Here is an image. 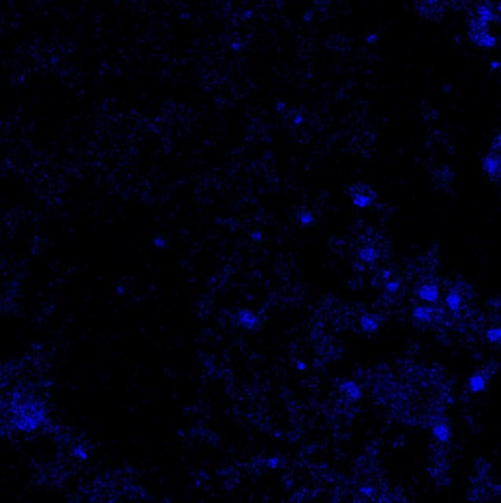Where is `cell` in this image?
I'll return each instance as SVG.
<instances>
[{"label":"cell","instance_id":"6da1fadb","mask_svg":"<svg viewBox=\"0 0 501 503\" xmlns=\"http://www.w3.org/2000/svg\"><path fill=\"white\" fill-rule=\"evenodd\" d=\"M484 170L491 180H501V133L495 137L484 157Z\"/></svg>","mask_w":501,"mask_h":503},{"label":"cell","instance_id":"7a4b0ae2","mask_svg":"<svg viewBox=\"0 0 501 503\" xmlns=\"http://www.w3.org/2000/svg\"><path fill=\"white\" fill-rule=\"evenodd\" d=\"M441 0H422V9L427 15L438 16L443 10L440 6Z\"/></svg>","mask_w":501,"mask_h":503},{"label":"cell","instance_id":"3957f363","mask_svg":"<svg viewBox=\"0 0 501 503\" xmlns=\"http://www.w3.org/2000/svg\"><path fill=\"white\" fill-rule=\"evenodd\" d=\"M239 321L243 327L250 328L257 325V320L254 314L250 313L248 310H242L239 314Z\"/></svg>","mask_w":501,"mask_h":503},{"label":"cell","instance_id":"277c9868","mask_svg":"<svg viewBox=\"0 0 501 503\" xmlns=\"http://www.w3.org/2000/svg\"><path fill=\"white\" fill-rule=\"evenodd\" d=\"M342 388H343L344 392L349 396L353 397V398L358 399L361 396L360 388L355 383H351V381H346V383H342Z\"/></svg>","mask_w":501,"mask_h":503},{"label":"cell","instance_id":"5b68a950","mask_svg":"<svg viewBox=\"0 0 501 503\" xmlns=\"http://www.w3.org/2000/svg\"><path fill=\"white\" fill-rule=\"evenodd\" d=\"M363 330L365 332H376L378 328V323L374 320V319L370 318V317H363L362 321H361Z\"/></svg>","mask_w":501,"mask_h":503},{"label":"cell","instance_id":"8992f818","mask_svg":"<svg viewBox=\"0 0 501 503\" xmlns=\"http://www.w3.org/2000/svg\"><path fill=\"white\" fill-rule=\"evenodd\" d=\"M312 222V217L311 213H304L301 215V222L304 224H311Z\"/></svg>","mask_w":501,"mask_h":503},{"label":"cell","instance_id":"52a82bcc","mask_svg":"<svg viewBox=\"0 0 501 503\" xmlns=\"http://www.w3.org/2000/svg\"><path fill=\"white\" fill-rule=\"evenodd\" d=\"M397 284H395L394 282H392V283L387 284L386 286V289H387L388 291H395L397 288Z\"/></svg>","mask_w":501,"mask_h":503},{"label":"cell","instance_id":"ba28073f","mask_svg":"<svg viewBox=\"0 0 501 503\" xmlns=\"http://www.w3.org/2000/svg\"><path fill=\"white\" fill-rule=\"evenodd\" d=\"M297 367L300 371H303V370L306 369V365L303 362H298Z\"/></svg>","mask_w":501,"mask_h":503}]
</instances>
